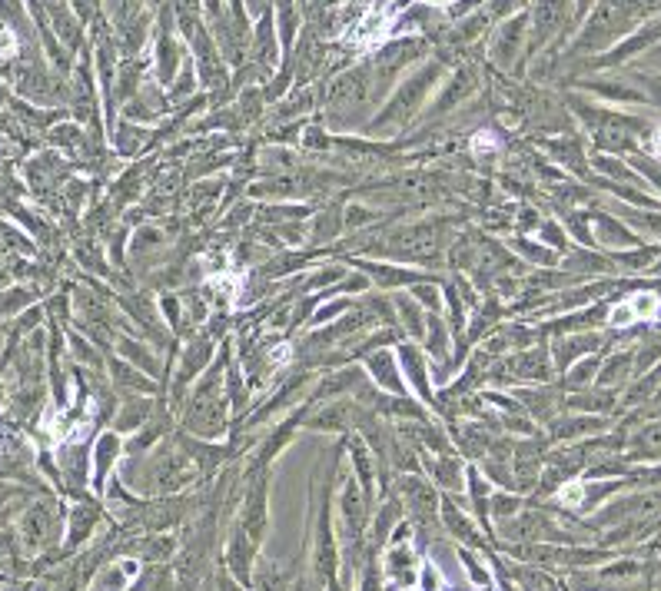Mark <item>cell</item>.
Masks as SVG:
<instances>
[{
	"label": "cell",
	"instance_id": "cell-1",
	"mask_svg": "<svg viewBox=\"0 0 661 591\" xmlns=\"http://www.w3.org/2000/svg\"><path fill=\"white\" fill-rule=\"evenodd\" d=\"M193 472L196 465L190 462L187 452H180L177 445H163L160 452L150 455V462L140 469L137 482L130 485H137L143 495H170L180 492L187 482H193Z\"/></svg>",
	"mask_w": 661,
	"mask_h": 591
},
{
	"label": "cell",
	"instance_id": "cell-2",
	"mask_svg": "<svg viewBox=\"0 0 661 591\" xmlns=\"http://www.w3.org/2000/svg\"><path fill=\"white\" fill-rule=\"evenodd\" d=\"M60 535V508L54 502L30 505L24 518H20V542L27 552H44L57 542Z\"/></svg>",
	"mask_w": 661,
	"mask_h": 591
},
{
	"label": "cell",
	"instance_id": "cell-3",
	"mask_svg": "<svg viewBox=\"0 0 661 591\" xmlns=\"http://www.w3.org/2000/svg\"><path fill=\"white\" fill-rule=\"evenodd\" d=\"M399 495H402V505L409 508V515L416 525L429 528L439 518V495L429 482L416 479V475H406L399 485Z\"/></svg>",
	"mask_w": 661,
	"mask_h": 591
},
{
	"label": "cell",
	"instance_id": "cell-4",
	"mask_svg": "<svg viewBox=\"0 0 661 591\" xmlns=\"http://www.w3.org/2000/svg\"><path fill=\"white\" fill-rule=\"evenodd\" d=\"M97 508L94 505H77V508H70V528H67V545L70 548H77V545H84L87 538H90V532L97 528Z\"/></svg>",
	"mask_w": 661,
	"mask_h": 591
},
{
	"label": "cell",
	"instance_id": "cell-5",
	"mask_svg": "<svg viewBox=\"0 0 661 591\" xmlns=\"http://www.w3.org/2000/svg\"><path fill=\"white\" fill-rule=\"evenodd\" d=\"M117 455H120V439L117 435H103V439L97 442V452H94V485H97V492H103V479H107V472H110V465L117 462Z\"/></svg>",
	"mask_w": 661,
	"mask_h": 591
},
{
	"label": "cell",
	"instance_id": "cell-6",
	"mask_svg": "<svg viewBox=\"0 0 661 591\" xmlns=\"http://www.w3.org/2000/svg\"><path fill=\"white\" fill-rule=\"evenodd\" d=\"M10 50H14V37H10L7 30L0 27V54H10Z\"/></svg>",
	"mask_w": 661,
	"mask_h": 591
}]
</instances>
